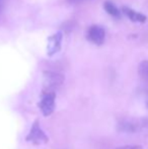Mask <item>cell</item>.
<instances>
[{
	"label": "cell",
	"instance_id": "obj_10",
	"mask_svg": "<svg viewBox=\"0 0 148 149\" xmlns=\"http://www.w3.org/2000/svg\"><path fill=\"white\" fill-rule=\"evenodd\" d=\"M139 133L148 136V116L139 118Z\"/></svg>",
	"mask_w": 148,
	"mask_h": 149
},
{
	"label": "cell",
	"instance_id": "obj_5",
	"mask_svg": "<svg viewBox=\"0 0 148 149\" xmlns=\"http://www.w3.org/2000/svg\"><path fill=\"white\" fill-rule=\"evenodd\" d=\"M86 38L89 42L97 46H101L105 43L106 40V31L101 26H91L90 28L87 30Z\"/></svg>",
	"mask_w": 148,
	"mask_h": 149
},
{
	"label": "cell",
	"instance_id": "obj_6",
	"mask_svg": "<svg viewBox=\"0 0 148 149\" xmlns=\"http://www.w3.org/2000/svg\"><path fill=\"white\" fill-rule=\"evenodd\" d=\"M62 39H63V35L61 31L54 33L53 36L48 39V46H47V52L49 56H53L56 53L61 50V44Z\"/></svg>",
	"mask_w": 148,
	"mask_h": 149
},
{
	"label": "cell",
	"instance_id": "obj_8",
	"mask_svg": "<svg viewBox=\"0 0 148 149\" xmlns=\"http://www.w3.org/2000/svg\"><path fill=\"white\" fill-rule=\"evenodd\" d=\"M104 8H105V10L112 16V17H115V18L121 17V11L113 2L106 1L105 3H104Z\"/></svg>",
	"mask_w": 148,
	"mask_h": 149
},
{
	"label": "cell",
	"instance_id": "obj_2",
	"mask_svg": "<svg viewBox=\"0 0 148 149\" xmlns=\"http://www.w3.org/2000/svg\"><path fill=\"white\" fill-rule=\"evenodd\" d=\"M63 82L64 76L62 74L52 72V71L44 72V91L55 92V90L61 86Z\"/></svg>",
	"mask_w": 148,
	"mask_h": 149
},
{
	"label": "cell",
	"instance_id": "obj_1",
	"mask_svg": "<svg viewBox=\"0 0 148 149\" xmlns=\"http://www.w3.org/2000/svg\"><path fill=\"white\" fill-rule=\"evenodd\" d=\"M26 142L34 144V145H40V144L47 143L49 141V138L46 135V133L44 132V130L41 128L40 123L38 120L34 122L32 128H31L30 132L26 137Z\"/></svg>",
	"mask_w": 148,
	"mask_h": 149
},
{
	"label": "cell",
	"instance_id": "obj_11",
	"mask_svg": "<svg viewBox=\"0 0 148 149\" xmlns=\"http://www.w3.org/2000/svg\"><path fill=\"white\" fill-rule=\"evenodd\" d=\"M117 149H143L142 146L140 145H124V146H120Z\"/></svg>",
	"mask_w": 148,
	"mask_h": 149
},
{
	"label": "cell",
	"instance_id": "obj_7",
	"mask_svg": "<svg viewBox=\"0 0 148 149\" xmlns=\"http://www.w3.org/2000/svg\"><path fill=\"white\" fill-rule=\"evenodd\" d=\"M122 11L127 17L130 20L134 22H141V24H144L147 20V16L145 14L141 13V12H138L136 10L132 9V8L128 7V6H124L122 8Z\"/></svg>",
	"mask_w": 148,
	"mask_h": 149
},
{
	"label": "cell",
	"instance_id": "obj_12",
	"mask_svg": "<svg viewBox=\"0 0 148 149\" xmlns=\"http://www.w3.org/2000/svg\"><path fill=\"white\" fill-rule=\"evenodd\" d=\"M68 2L70 3H77V2H80V1H83V0H67Z\"/></svg>",
	"mask_w": 148,
	"mask_h": 149
},
{
	"label": "cell",
	"instance_id": "obj_14",
	"mask_svg": "<svg viewBox=\"0 0 148 149\" xmlns=\"http://www.w3.org/2000/svg\"><path fill=\"white\" fill-rule=\"evenodd\" d=\"M2 4H3V0H0V8L2 7Z\"/></svg>",
	"mask_w": 148,
	"mask_h": 149
},
{
	"label": "cell",
	"instance_id": "obj_3",
	"mask_svg": "<svg viewBox=\"0 0 148 149\" xmlns=\"http://www.w3.org/2000/svg\"><path fill=\"white\" fill-rule=\"evenodd\" d=\"M56 92L43 91L41 100L39 102V108L45 117H48L55 110Z\"/></svg>",
	"mask_w": 148,
	"mask_h": 149
},
{
	"label": "cell",
	"instance_id": "obj_4",
	"mask_svg": "<svg viewBox=\"0 0 148 149\" xmlns=\"http://www.w3.org/2000/svg\"><path fill=\"white\" fill-rule=\"evenodd\" d=\"M117 129L119 132L128 134L139 133V118L124 117L119 119L117 123Z\"/></svg>",
	"mask_w": 148,
	"mask_h": 149
},
{
	"label": "cell",
	"instance_id": "obj_13",
	"mask_svg": "<svg viewBox=\"0 0 148 149\" xmlns=\"http://www.w3.org/2000/svg\"><path fill=\"white\" fill-rule=\"evenodd\" d=\"M145 104H146V108L148 109V94L146 96V100H145Z\"/></svg>",
	"mask_w": 148,
	"mask_h": 149
},
{
	"label": "cell",
	"instance_id": "obj_9",
	"mask_svg": "<svg viewBox=\"0 0 148 149\" xmlns=\"http://www.w3.org/2000/svg\"><path fill=\"white\" fill-rule=\"evenodd\" d=\"M138 74L143 81L148 83V60L140 62L138 66Z\"/></svg>",
	"mask_w": 148,
	"mask_h": 149
}]
</instances>
